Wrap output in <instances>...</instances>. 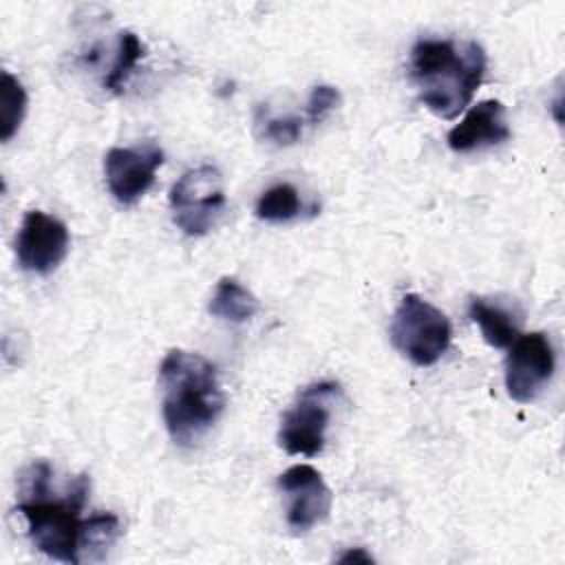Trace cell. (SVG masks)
<instances>
[{"instance_id":"obj_15","label":"cell","mask_w":565,"mask_h":565,"mask_svg":"<svg viewBox=\"0 0 565 565\" xmlns=\"http://www.w3.org/2000/svg\"><path fill=\"white\" fill-rule=\"evenodd\" d=\"M0 104V139L9 141L18 132L26 113V90L9 71H2Z\"/></svg>"},{"instance_id":"obj_1","label":"cell","mask_w":565,"mask_h":565,"mask_svg":"<svg viewBox=\"0 0 565 565\" xmlns=\"http://www.w3.org/2000/svg\"><path fill=\"white\" fill-rule=\"evenodd\" d=\"M53 468L46 461L29 463L18 477V505L26 523V536L38 552L53 561L77 565L82 563V545L88 519L82 510L88 499L90 481L77 475L64 492L51 488Z\"/></svg>"},{"instance_id":"obj_12","label":"cell","mask_w":565,"mask_h":565,"mask_svg":"<svg viewBox=\"0 0 565 565\" xmlns=\"http://www.w3.org/2000/svg\"><path fill=\"white\" fill-rule=\"evenodd\" d=\"M468 316L479 327L483 340L494 349H508L521 335L519 318L510 309L486 298H470Z\"/></svg>"},{"instance_id":"obj_3","label":"cell","mask_w":565,"mask_h":565,"mask_svg":"<svg viewBox=\"0 0 565 565\" xmlns=\"http://www.w3.org/2000/svg\"><path fill=\"white\" fill-rule=\"evenodd\" d=\"M161 413L170 439L190 448L218 422L225 395L216 366L199 353L172 349L159 366Z\"/></svg>"},{"instance_id":"obj_2","label":"cell","mask_w":565,"mask_h":565,"mask_svg":"<svg viewBox=\"0 0 565 565\" xmlns=\"http://www.w3.org/2000/svg\"><path fill=\"white\" fill-rule=\"evenodd\" d=\"M486 66V51L475 40L422 38L411 49L408 79L430 113L455 119L472 102Z\"/></svg>"},{"instance_id":"obj_20","label":"cell","mask_w":565,"mask_h":565,"mask_svg":"<svg viewBox=\"0 0 565 565\" xmlns=\"http://www.w3.org/2000/svg\"><path fill=\"white\" fill-rule=\"evenodd\" d=\"M340 563H349V561H362V563H373V556L366 554L362 547L355 550H347L342 556H338Z\"/></svg>"},{"instance_id":"obj_14","label":"cell","mask_w":565,"mask_h":565,"mask_svg":"<svg viewBox=\"0 0 565 565\" xmlns=\"http://www.w3.org/2000/svg\"><path fill=\"white\" fill-rule=\"evenodd\" d=\"M256 216L267 223H289L305 212L300 192L291 183H276L267 188L254 207Z\"/></svg>"},{"instance_id":"obj_8","label":"cell","mask_w":565,"mask_h":565,"mask_svg":"<svg viewBox=\"0 0 565 565\" xmlns=\"http://www.w3.org/2000/svg\"><path fill=\"white\" fill-rule=\"evenodd\" d=\"M68 254L66 225L40 210L24 214L15 236V258L24 271L46 276L55 271Z\"/></svg>"},{"instance_id":"obj_19","label":"cell","mask_w":565,"mask_h":565,"mask_svg":"<svg viewBox=\"0 0 565 565\" xmlns=\"http://www.w3.org/2000/svg\"><path fill=\"white\" fill-rule=\"evenodd\" d=\"M340 102V93L338 88L329 86V84H318L311 88L309 99H307V108H305V121L309 124H320Z\"/></svg>"},{"instance_id":"obj_10","label":"cell","mask_w":565,"mask_h":565,"mask_svg":"<svg viewBox=\"0 0 565 565\" xmlns=\"http://www.w3.org/2000/svg\"><path fill=\"white\" fill-rule=\"evenodd\" d=\"M161 163L163 150L154 141L110 148L104 157V174L110 194L119 203L132 205L150 190Z\"/></svg>"},{"instance_id":"obj_4","label":"cell","mask_w":565,"mask_h":565,"mask_svg":"<svg viewBox=\"0 0 565 565\" xmlns=\"http://www.w3.org/2000/svg\"><path fill=\"white\" fill-rule=\"evenodd\" d=\"M452 329L441 309L417 294H406L391 320L393 347L415 366H433L450 347Z\"/></svg>"},{"instance_id":"obj_11","label":"cell","mask_w":565,"mask_h":565,"mask_svg":"<svg viewBox=\"0 0 565 565\" xmlns=\"http://www.w3.org/2000/svg\"><path fill=\"white\" fill-rule=\"evenodd\" d=\"M505 106L499 99H483L475 104L463 119L448 130V148L455 152H472L479 148L499 146L510 139Z\"/></svg>"},{"instance_id":"obj_18","label":"cell","mask_w":565,"mask_h":565,"mask_svg":"<svg viewBox=\"0 0 565 565\" xmlns=\"http://www.w3.org/2000/svg\"><path fill=\"white\" fill-rule=\"evenodd\" d=\"M256 128L263 139L276 146H294L302 137L305 119L300 115H274L267 108H258Z\"/></svg>"},{"instance_id":"obj_13","label":"cell","mask_w":565,"mask_h":565,"mask_svg":"<svg viewBox=\"0 0 565 565\" xmlns=\"http://www.w3.org/2000/svg\"><path fill=\"white\" fill-rule=\"evenodd\" d=\"M210 313L218 320H225V322H234V324H241V322H247L256 311H258V300L256 296L245 287L241 285L236 278H230V276H223L214 291H212V298H210V305H207Z\"/></svg>"},{"instance_id":"obj_17","label":"cell","mask_w":565,"mask_h":565,"mask_svg":"<svg viewBox=\"0 0 565 565\" xmlns=\"http://www.w3.org/2000/svg\"><path fill=\"white\" fill-rule=\"evenodd\" d=\"M121 532V523L119 516L113 512H97L88 516V527H86V536H84V545H82V561H99L106 556L108 547L115 545V541L119 539Z\"/></svg>"},{"instance_id":"obj_6","label":"cell","mask_w":565,"mask_h":565,"mask_svg":"<svg viewBox=\"0 0 565 565\" xmlns=\"http://www.w3.org/2000/svg\"><path fill=\"white\" fill-rule=\"evenodd\" d=\"M340 393L335 382H313L305 386L291 408L285 411L278 430V444L289 455L316 457L327 441L331 419V402Z\"/></svg>"},{"instance_id":"obj_16","label":"cell","mask_w":565,"mask_h":565,"mask_svg":"<svg viewBox=\"0 0 565 565\" xmlns=\"http://www.w3.org/2000/svg\"><path fill=\"white\" fill-rule=\"evenodd\" d=\"M146 55V46L132 31H121L117 42V53L110 64V71L104 77V88L110 93H121L126 79L139 64V60Z\"/></svg>"},{"instance_id":"obj_9","label":"cell","mask_w":565,"mask_h":565,"mask_svg":"<svg viewBox=\"0 0 565 565\" xmlns=\"http://www.w3.org/2000/svg\"><path fill=\"white\" fill-rule=\"evenodd\" d=\"M278 490L285 497V521L291 532H309L329 516L333 497L313 466L296 463L287 468L278 477Z\"/></svg>"},{"instance_id":"obj_7","label":"cell","mask_w":565,"mask_h":565,"mask_svg":"<svg viewBox=\"0 0 565 565\" xmlns=\"http://www.w3.org/2000/svg\"><path fill=\"white\" fill-rule=\"evenodd\" d=\"M505 358V391L519 402L527 404L550 384L556 369V353L550 338L541 331L519 335L508 347Z\"/></svg>"},{"instance_id":"obj_5","label":"cell","mask_w":565,"mask_h":565,"mask_svg":"<svg viewBox=\"0 0 565 565\" xmlns=\"http://www.w3.org/2000/svg\"><path fill=\"white\" fill-rule=\"evenodd\" d=\"M174 225L185 236L207 234L225 210L223 177L214 166H196L183 172L170 188Z\"/></svg>"}]
</instances>
